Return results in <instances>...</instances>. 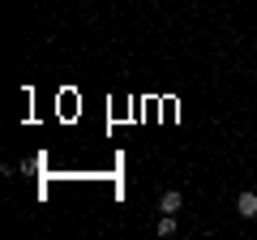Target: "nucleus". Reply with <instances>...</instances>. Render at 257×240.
I'll use <instances>...</instances> for the list:
<instances>
[{
    "label": "nucleus",
    "instance_id": "f257e3e1",
    "mask_svg": "<svg viewBox=\"0 0 257 240\" xmlns=\"http://www.w3.org/2000/svg\"><path fill=\"white\" fill-rule=\"evenodd\" d=\"M236 214H240V219H253V214H257V193H240L236 197Z\"/></svg>",
    "mask_w": 257,
    "mask_h": 240
},
{
    "label": "nucleus",
    "instance_id": "7ed1b4c3",
    "mask_svg": "<svg viewBox=\"0 0 257 240\" xmlns=\"http://www.w3.org/2000/svg\"><path fill=\"white\" fill-rule=\"evenodd\" d=\"M176 231V214H159V236H172Z\"/></svg>",
    "mask_w": 257,
    "mask_h": 240
},
{
    "label": "nucleus",
    "instance_id": "f03ea898",
    "mask_svg": "<svg viewBox=\"0 0 257 240\" xmlns=\"http://www.w3.org/2000/svg\"><path fill=\"white\" fill-rule=\"evenodd\" d=\"M180 202H184L180 189H167V193L159 197V210H163V214H176V210H180Z\"/></svg>",
    "mask_w": 257,
    "mask_h": 240
}]
</instances>
